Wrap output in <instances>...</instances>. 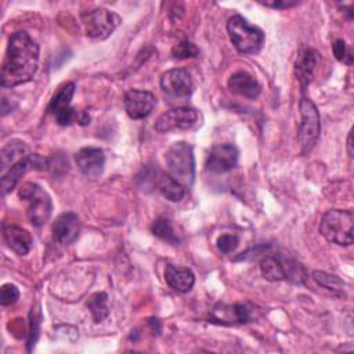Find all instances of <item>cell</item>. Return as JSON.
I'll use <instances>...</instances> for the list:
<instances>
[{"mask_svg": "<svg viewBox=\"0 0 354 354\" xmlns=\"http://www.w3.org/2000/svg\"><path fill=\"white\" fill-rule=\"evenodd\" d=\"M39 66V46L21 30L11 35L1 64V86L14 87L33 79Z\"/></svg>", "mask_w": 354, "mask_h": 354, "instance_id": "cell-1", "label": "cell"}, {"mask_svg": "<svg viewBox=\"0 0 354 354\" xmlns=\"http://www.w3.org/2000/svg\"><path fill=\"white\" fill-rule=\"evenodd\" d=\"M354 230V213L347 209H330L321 217L319 232L332 243L340 246H350L353 243Z\"/></svg>", "mask_w": 354, "mask_h": 354, "instance_id": "cell-2", "label": "cell"}, {"mask_svg": "<svg viewBox=\"0 0 354 354\" xmlns=\"http://www.w3.org/2000/svg\"><path fill=\"white\" fill-rule=\"evenodd\" d=\"M260 272L267 281L271 282L286 279L301 285L307 279V271L299 261L281 254L264 257L260 263Z\"/></svg>", "mask_w": 354, "mask_h": 354, "instance_id": "cell-3", "label": "cell"}, {"mask_svg": "<svg viewBox=\"0 0 354 354\" xmlns=\"http://www.w3.org/2000/svg\"><path fill=\"white\" fill-rule=\"evenodd\" d=\"M227 32L234 47L242 54H256L264 43L263 30L249 24L242 15H232L228 19Z\"/></svg>", "mask_w": 354, "mask_h": 354, "instance_id": "cell-4", "label": "cell"}, {"mask_svg": "<svg viewBox=\"0 0 354 354\" xmlns=\"http://www.w3.org/2000/svg\"><path fill=\"white\" fill-rule=\"evenodd\" d=\"M165 160L171 174L180 184L189 187L195 177V160L192 147L184 141L171 144L166 153Z\"/></svg>", "mask_w": 354, "mask_h": 354, "instance_id": "cell-5", "label": "cell"}, {"mask_svg": "<svg viewBox=\"0 0 354 354\" xmlns=\"http://www.w3.org/2000/svg\"><path fill=\"white\" fill-rule=\"evenodd\" d=\"M18 195L21 199L28 202V218L35 227L46 224L53 212V202L44 188L36 183H24L19 187Z\"/></svg>", "mask_w": 354, "mask_h": 354, "instance_id": "cell-6", "label": "cell"}, {"mask_svg": "<svg viewBox=\"0 0 354 354\" xmlns=\"http://www.w3.org/2000/svg\"><path fill=\"white\" fill-rule=\"evenodd\" d=\"M300 109V127H299V142H300V152L301 155H307L314 148L319 131H321V119L319 112L315 104L307 98L306 95L301 97L299 102Z\"/></svg>", "mask_w": 354, "mask_h": 354, "instance_id": "cell-7", "label": "cell"}, {"mask_svg": "<svg viewBox=\"0 0 354 354\" xmlns=\"http://www.w3.org/2000/svg\"><path fill=\"white\" fill-rule=\"evenodd\" d=\"M86 35L91 39H106L122 22V18L106 8H94L82 14Z\"/></svg>", "mask_w": 354, "mask_h": 354, "instance_id": "cell-8", "label": "cell"}, {"mask_svg": "<svg viewBox=\"0 0 354 354\" xmlns=\"http://www.w3.org/2000/svg\"><path fill=\"white\" fill-rule=\"evenodd\" d=\"M198 120V112L194 108L178 106L163 112L155 122V130L169 133L171 130H185L192 127Z\"/></svg>", "mask_w": 354, "mask_h": 354, "instance_id": "cell-9", "label": "cell"}, {"mask_svg": "<svg viewBox=\"0 0 354 354\" xmlns=\"http://www.w3.org/2000/svg\"><path fill=\"white\" fill-rule=\"evenodd\" d=\"M160 88L165 94L174 98L189 97L194 90L191 75L184 68H174L166 71L160 77Z\"/></svg>", "mask_w": 354, "mask_h": 354, "instance_id": "cell-10", "label": "cell"}, {"mask_svg": "<svg viewBox=\"0 0 354 354\" xmlns=\"http://www.w3.org/2000/svg\"><path fill=\"white\" fill-rule=\"evenodd\" d=\"M238 155V148L234 144H217L206 158V169L212 173H227L236 166Z\"/></svg>", "mask_w": 354, "mask_h": 354, "instance_id": "cell-11", "label": "cell"}, {"mask_svg": "<svg viewBox=\"0 0 354 354\" xmlns=\"http://www.w3.org/2000/svg\"><path fill=\"white\" fill-rule=\"evenodd\" d=\"M126 113L131 119H144L153 111L156 105V98L151 91L131 88L124 94L123 98Z\"/></svg>", "mask_w": 354, "mask_h": 354, "instance_id": "cell-12", "label": "cell"}, {"mask_svg": "<svg viewBox=\"0 0 354 354\" xmlns=\"http://www.w3.org/2000/svg\"><path fill=\"white\" fill-rule=\"evenodd\" d=\"M75 162L79 170L90 178H97L102 174L105 166L104 151L94 147H86L76 152Z\"/></svg>", "mask_w": 354, "mask_h": 354, "instance_id": "cell-13", "label": "cell"}, {"mask_svg": "<svg viewBox=\"0 0 354 354\" xmlns=\"http://www.w3.org/2000/svg\"><path fill=\"white\" fill-rule=\"evenodd\" d=\"M80 234V220L77 214L66 212L59 214L53 224V239L59 245L73 243Z\"/></svg>", "mask_w": 354, "mask_h": 354, "instance_id": "cell-14", "label": "cell"}, {"mask_svg": "<svg viewBox=\"0 0 354 354\" xmlns=\"http://www.w3.org/2000/svg\"><path fill=\"white\" fill-rule=\"evenodd\" d=\"M318 62V53L311 47H303L299 53V57L295 64V75L301 86V91L304 94L307 86L313 80L314 71Z\"/></svg>", "mask_w": 354, "mask_h": 354, "instance_id": "cell-15", "label": "cell"}, {"mask_svg": "<svg viewBox=\"0 0 354 354\" xmlns=\"http://www.w3.org/2000/svg\"><path fill=\"white\" fill-rule=\"evenodd\" d=\"M3 239L6 245L18 256H25L32 249L30 234L18 225L4 224L3 225Z\"/></svg>", "mask_w": 354, "mask_h": 354, "instance_id": "cell-16", "label": "cell"}, {"mask_svg": "<svg viewBox=\"0 0 354 354\" xmlns=\"http://www.w3.org/2000/svg\"><path fill=\"white\" fill-rule=\"evenodd\" d=\"M227 86L234 94L246 98H256L261 93L260 83L245 71H238L232 73L227 82Z\"/></svg>", "mask_w": 354, "mask_h": 354, "instance_id": "cell-17", "label": "cell"}, {"mask_svg": "<svg viewBox=\"0 0 354 354\" xmlns=\"http://www.w3.org/2000/svg\"><path fill=\"white\" fill-rule=\"evenodd\" d=\"M165 281L171 289L180 293H187L195 283V275L187 267L167 264L165 268Z\"/></svg>", "mask_w": 354, "mask_h": 354, "instance_id": "cell-18", "label": "cell"}, {"mask_svg": "<svg viewBox=\"0 0 354 354\" xmlns=\"http://www.w3.org/2000/svg\"><path fill=\"white\" fill-rule=\"evenodd\" d=\"M155 184L159 189V192L170 202H178L184 198L185 195V187L183 184H180L171 174L169 173H163L159 171L156 178H155Z\"/></svg>", "mask_w": 354, "mask_h": 354, "instance_id": "cell-19", "label": "cell"}, {"mask_svg": "<svg viewBox=\"0 0 354 354\" xmlns=\"http://www.w3.org/2000/svg\"><path fill=\"white\" fill-rule=\"evenodd\" d=\"M29 155L30 153H29V148L26 147V144L21 142V141L8 142L1 149V173L8 170L11 166L18 163L19 160L28 158Z\"/></svg>", "mask_w": 354, "mask_h": 354, "instance_id": "cell-20", "label": "cell"}, {"mask_svg": "<svg viewBox=\"0 0 354 354\" xmlns=\"http://www.w3.org/2000/svg\"><path fill=\"white\" fill-rule=\"evenodd\" d=\"M75 90H76V86L73 82H68V83L62 84L57 90V93L53 95V98L47 106V111L55 116L57 113L71 108V101L73 98Z\"/></svg>", "mask_w": 354, "mask_h": 354, "instance_id": "cell-21", "label": "cell"}, {"mask_svg": "<svg viewBox=\"0 0 354 354\" xmlns=\"http://www.w3.org/2000/svg\"><path fill=\"white\" fill-rule=\"evenodd\" d=\"M223 315H213L221 324H246L250 319V313L246 306L243 304H234V306H224L218 304ZM217 308V307H216Z\"/></svg>", "mask_w": 354, "mask_h": 354, "instance_id": "cell-22", "label": "cell"}, {"mask_svg": "<svg viewBox=\"0 0 354 354\" xmlns=\"http://www.w3.org/2000/svg\"><path fill=\"white\" fill-rule=\"evenodd\" d=\"M87 307L93 315L95 324L102 322L109 315L108 308V295L105 292H98L90 296L87 301Z\"/></svg>", "mask_w": 354, "mask_h": 354, "instance_id": "cell-23", "label": "cell"}, {"mask_svg": "<svg viewBox=\"0 0 354 354\" xmlns=\"http://www.w3.org/2000/svg\"><path fill=\"white\" fill-rule=\"evenodd\" d=\"M151 231L155 236H158L171 245H177L180 242L170 220H167L166 217H158L156 220H153V223L151 225Z\"/></svg>", "mask_w": 354, "mask_h": 354, "instance_id": "cell-24", "label": "cell"}, {"mask_svg": "<svg viewBox=\"0 0 354 354\" xmlns=\"http://www.w3.org/2000/svg\"><path fill=\"white\" fill-rule=\"evenodd\" d=\"M311 278L319 285V286H322V288H325V289H328V290H330V292H333V293H336V295H344V286H346V283L339 278V277H336V275H332V274H328V272H325V271H318V270H315V271H313V274H311Z\"/></svg>", "mask_w": 354, "mask_h": 354, "instance_id": "cell-25", "label": "cell"}, {"mask_svg": "<svg viewBox=\"0 0 354 354\" xmlns=\"http://www.w3.org/2000/svg\"><path fill=\"white\" fill-rule=\"evenodd\" d=\"M171 55L177 59H185V58H194L199 55L198 47L191 41H180L171 48Z\"/></svg>", "mask_w": 354, "mask_h": 354, "instance_id": "cell-26", "label": "cell"}, {"mask_svg": "<svg viewBox=\"0 0 354 354\" xmlns=\"http://www.w3.org/2000/svg\"><path fill=\"white\" fill-rule=\"evenodd\" d=\"M217 249L224 253V254H228L231 252H234L238 245H239V238L236 235H232V234H223L217 238Z\"/></svg>", "mask_w": 354, "mask_h": 354, "instance_id": "cell-27", "label": "cell"}, {"mask_svg": "<svg viewBox=\"0 0 354 354\" xmlns=\"http://www.w3.org/2000/svg\"><path fill=\"white\" fill-rule=\"evenodd\" d=\"M332 48H333V54H335V57H336L337 61L346 62L347 65H351V64H353L351 51L347 48V44H346L344 40H342V39L335 40Z\"/></svg>", "mask_w": 354, "mask_h": 354, "instance_id": "cell-28", "label": "cell"}, {"mask_svg": "<svg viewBox=\"0 0 354 354\" xmlns=\"http://www.w3.org/2000/svg\"><path fill=\"white\" fill-rule=\"evenodd\" d=\"M19 299V290L15 285L12 283H4L1 286V293H0V303L3 306H11Z\"/></svg>", "mask_w": 354, "mask_h": 354, "instance_id": "cell-29", "label": "cell"}, {"mask_svg": "<svg viewBox=\"0 0 354 354\" xmlns=\"http://www.w3.org/2000/svg\"><path fill=\"white\" fill-rule=\"evenodd\" d=\"M37 333H39V318H36L35 313L32 311L30 313V332H29V339H28V350H30L32 346H35Z\"/></svg>", "mask_w": 354, "mask_h": 354, "instance_id": "cell-30", "label": "cell"}, {"mask_svg": "<svg viewBox=\"0 0 354 354\" xmlns=\"http://www.w3.org/2000/svg\"><path fill=\"white\" fill-rule=\"evenodd\" d=\"M263 4H266L267 7H272V8H288V7H293L297 4V1H289V0H279V1H264Z\"/></svg>", "mask_w": 354, "mask_h": 354, "instance_id": "cell-31", "label": "cell"}, {"mask_svg": "<svg viewBox=\"0 0 354 354\" xmlns=\"http://www.w3.org/2000/svg\"><path fill=\"white\" fill-rule=\"evenodd\" d=\"M347 147H348V153H350V156H351V131H350V134H348V141H347Z\"/></svg>", "mask_w": 354, "mask_h": 354, "instance_id": "cell-32", "label": "cell"}]
</instances>
